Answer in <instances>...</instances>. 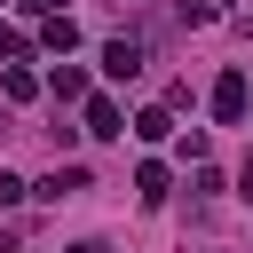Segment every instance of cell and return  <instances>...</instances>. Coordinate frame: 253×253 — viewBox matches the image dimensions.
Instances as JSON below:
<instances>
[{"instance_id": "cell-1", "label": "cell", "mask_w": 253, "mask_h": 253, "mask_svg": "<svg viewBox=\"0 0 253 253\" xmlns=\"http://www.w3.org/2000/svg\"><path fill=\"white\" fill-rule=\"evenodd\" d=\"M245 103H253V95H245V71H221V87H213V119H221V126H237V119H245Z\"/></svg>"}, {"instance_id": "cell-2", "label": "cell", "mask_w": 253, "mask_h": 253, "mask_svg": "<svg viewBox=\"0 0 253 253\" xmlns=\"http://www.w3.org/2000/svg\"><path fill=\"white\" fill-rule=\"evenodd\" d=\"M142 63H150V47H142V40H111V47H103V71H111V79H134Z\"/></svg>"}, {"instance_id": "cell-3", "label": "cell", "mask_w": 253, "mask_h": 253, "mask_svg": "<svg viewBox=\"0 0 253 253\" xmlns=\"http://www.w3.org/2000/svg\"><path fill=\"white\" fill-rule=\"evenodd\" d=\"M87 134H126V126H119V103H111V95H87Z\"/></svg>"}, {"instance_id": "cell-4", "label": "cell", "mask_w": 253, "mask_h": 253, "mask_svg": "<svg viewBox=\"0 0 253 253\" xmlns=\"http://www.w3.org/2000/svg\"><path fill=\"white\" fill-rule=\"evenodd\" d=\"M87 190V166H55L47 182H40V198H79Z\"/></svg>"}, {"instance_id": "cell-5", "label": "cell", "mask_w": 253, "mask_h": 253, "mask_svg": "<svg viewBox=\"0 0 253 253\" xmlns=\"http://www.w3.org/2000/svg\"><path fill=\"white\" fill-rule=\"evenodd\" d=\"M40 40H47L55 55H71V47H79V24H71V16H47V24H40Z\"/></svg>"}, {"instance_id": "cell-6", "label": "cell", "mask_w": 253, "mask_h": 253, "mask_svg": "<svg viewBox=\"0 0 253 253\" xmlns=\"http://www.w3.org/2000/svg\"><path fill=\"white\" fill-rule=\"evenodd\" d=\"M47 87H55L63 103H79V95H87V71H71V63H55V71H47Z\"/></svg>"}, {"instance_id": "cell-7", "label": "cell", "mask_w": 253, "mask_h": 253, "mask_svg": "<svg viewBox=\"0 0 253 253\" xmlns=\"http://www.w3.org/2000/svg\"><path fill=\"white\" fill-rule=\"evenodd\" d=\"M134 190H142V198H166V166L142 158V166H134Z\"/></svg>"}, {"instance_id": "cell-8", "label": "cell", "mask_w": 253, "mask_h": 253, "mask_svg": "<svg viewBox=\"0 0 253 253\" xmlns=\"http://www.w3.org/2000/svg\"><path fill=\"white\" fill-rule=\"evenodd\" d=\"M134 134H142V142H166V134H174V119H166V111H142V119H134Z\"/></svg>"}, {"instance_id": "cell-9", "label": "cell", "mask_w": 253, "mask_h": 253, "mask_svg": "<svg viewBox=\"0 0 253 253\" xmlns=\"http://www.w3.org/2000/svg\"><path fill=\"white\" fill-rule=\"evenodd\" d=\"M0 87H8L16 103H32V95H40V79H32V71H0Z\"/></svg>"}, {"instance_id": "cell-10", "label": "cell", "mask_w": 253, "mask_h": 253, "mask_svg": "<svg viewBox=\"0 0 253 253\" xmlns=\"http://www.w3.org/2000/svg\"><path fill=\"white\" fill-rule=\"evenodd\" d=\"M16 198H24V182H16L8 166H0V206H16Z\"/></svg>"}, {"instance_id": "cell-11", "label": "cell", "mask_w": 253, "mask_h": 253, "mask_svg": "<svg viewBox=\"0 0 253 253\" xmlns=\"http://www.w3.org/2000/svg\"><path fill=\"white\" fill-rule=\"evenodd\" d=\"M0 55H24V32H8V24H0Z\"/></svg>"}, {"instance_id": "cell-12", "label": "cell", "mask_w": 253, "mask_h": 253, "mask_svg": "<svg viewBox=\"0 0 253 253\" xmlns=\"http://www.w3.org/2000/svg\"><path fill=\"white\" fill-rule=\"evenodd\" d=\"M245 198H253V158H245Z\"/></svg>"}, {"instance_id": "cell-13", "label": "cell", "mask_w": 253, "mask_h": 253, "mask_svg": "<svg viewBox=\"0 0 253 253\" xmlns=\"http://www.w3.org/2000/svg\"><path fill=\"white\" fill-rule=\"evenodd\" d=\"M71 253H103V245H71Z\"/></svg>"}]
</instances>
